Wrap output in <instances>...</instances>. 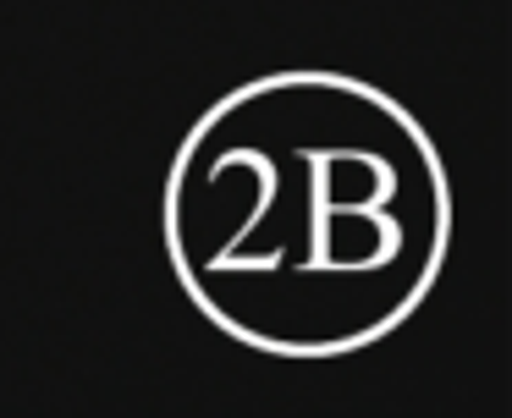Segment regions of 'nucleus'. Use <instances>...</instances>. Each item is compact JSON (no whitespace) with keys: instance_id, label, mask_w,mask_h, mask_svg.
<instances>
[{"instance_id":"f257e3e1","label":"nucleus","mask_w":512,"mask_h":418,"mask_svg":"<svg viewBox=\"0 0 512 418\" xmlns=\"http://www.w3.org/2000/svg\"><path fill=\"white\" fill-rule=\"evenodd\" d=\"M452 198L419 121L336 72H276L188 132L166 248L188 297L243 347L336 358L391 336L430 292Z\"/></svg>"}]
</instances>
